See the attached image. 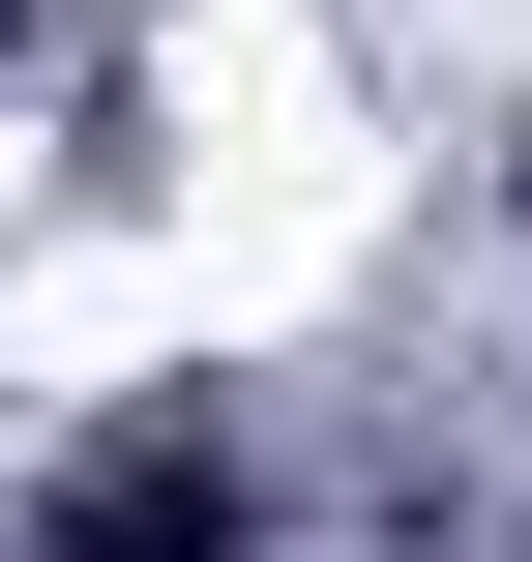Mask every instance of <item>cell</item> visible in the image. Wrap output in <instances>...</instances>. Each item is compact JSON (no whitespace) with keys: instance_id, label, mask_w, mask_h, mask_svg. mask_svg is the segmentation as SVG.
Returning <instances> with one entry per match:
<instances>
[{"instance_id":"cell-1","label":"cell","mask_w":532,"mask_h":562,"mask_svg":"<svg viewBox=\"0 0 532 562\" xmlns=\"http://www.w3.org/2000/svg\"><path fill=\"white\" fill-rule=\"evenodd\" d=\"M30 562H267V474H237V415H118V445L30 504Z\"/></svg>"}]
</instances>
